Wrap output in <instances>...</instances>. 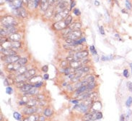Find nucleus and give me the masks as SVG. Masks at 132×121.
Returning a JSON list of instances; mask_svg holds the SVG:
<instances>
[{"instance_id":"f257e3e1","label":"nucleus","mask_w":132,"mask_h":121,"mask_svg":"<svg viewBox=\"0 0 132 121\" xmlns=\"http://www.w3.org/2000/svg\"><path fill=\"white\" fill-rule=\"evenodd\" d=\"M2 23L4 25V27H11L18 25L17 20L11 16H6L2 18Z\"/></svg>"},{"instance_id":"f03ea898","label":"nucleus","mask_w":132,"mask_h":121,"mask_svg":"<svg viewBox=\"0 0 132 121\" xmlns=\"http://www.w3.org/2000/svg\"><path fill=\"white\" fill-rule=\"evenodd\" d=\"M69 10H68V9H66L64 10L56 12V14H54V20L56 22L64 20L69 16Z\"/></svg>"},{"instance_id":"7ed1b4c3","label":"nucleus","mask_w":132,"mask_h":121,"mask_svg":"<svg viewBox=\"0 0 132 121\" xmlns=\"http://www.w3.org/2000/svg\"><path fill=\"white\" fill-rule=\"evenodd\" d=\"M88 55H89V53L87 50H81V51L75 53V54L73 55V57L75 60H79L85 58Z\"/></svg>"},{"instance_id":"20e7f679","label":"nucleus","mask_w":132,"mask_h":121,"mask_svg":"<svg viewBox=\"0 0 132 121\" xmlns=\"http://www.w3.org/2000/svg\"><path fill=\"white\" fill-rule=\"evenodd\" d=\"M53 26L56 30H63L68 27V25H67V23L65 22V20L59 22H56L53 25Z\"/></svg>"},{"instance_id":"39448f33","label":"nucleus","mask_w":132,"mask_h":121,"mask_svg":"<svg viewBox=\"0 0 132 121\" xmlns=\"http://www.w3.org/2000/svg\"><path fill=\"white\" fill-rule=\"evenodd\" d=\"M82 32L80 30H75V31H72V32H70L67 37V38H70V39L72 40H79L82 37Z\"/></svg>"},{"instance_id":"423d86ee","label":"nucleus","mask_w":132,"mask_h":121,"mask_svg":"<svg viewBox=\"0 0 132 121\" xmlns=\"http://www.w3.org/2000/svg\"><path fill=\"white\" fill-rule=\"evenodd\" d=\"M20 58V57L18 56V55H15V56H5V58H4V61L7 63V64H14L18 62V60Z\"/></svg>"},{"instance_id":"0eeeda50","label":"nucleus","mask_w":132,"mask_h":121,"mask_svg":"<svg viewBox=\"0 0 132 121\" xmlns=\"http://www.w3.org/2000/svg\"><path fill=\"white\" fill-rule=\"evenodd\" d=\"M1 52L4 55V56H15L17 55L16 51H14L13 49H7V48H4L1 46Z\"/></svg>"},{"instance_id":"6e6552de","label":"nucleus","mask_w":132,"mask_h":121,"mask_svg":"<svg viewBox=\"0 0 132 121\" xmlns=\"http://www.w3.org/2000/svg\"><path fill=\"white\" fill-rule=\"evenodd\" d=\"M22 66L20 64H19L18 62H16V63H14V64H9L8 66H7V68L8 70H10L11 71H18V69L20 68Z\"/></svg>"},{"instance_id":"1a4fd4ad","label":"nucleus","mask_w":132,"mask_h":121,"mask_svg":"<svg viewBox=\"0 0 132 121\" xmlns=\"http://www.w3.org/2000/svg\"><path fill=\"white\" fill-rule=\"evenodd\" d=\"M22 3V0H14L13 2H12L10 3V6L13 10H18L19 8L21 7Z\"/></svg>"},{"instance_id":"9d476101","label":"nucleus","mask_w":132,"mask_h":121,"mask_svg":"<svg viewBox=\"0 0 132 121\" xmlns=\"http://www.w3.org/2000/svg\"><path fill=\"white\" fill-rule=\"evenodd\" d=\"M37 110H38L37 107H27L23 109V112L26 115H32L37 112Z\"/></svg>"},{"instance_id":"9b49d317","label":"nucleus","mask_w":132,"mask_h":121,"mask_svg":"<svg viewBox=\"0 0 132 121\" xmlns=\"http://www.w3.org/2000/svg\"><path fill=\"white\" fill-rule=\"evenodd\" d=\"M67 6L68 3L67 2H62V1H61L60 3L58 4L57 5H56V10H57V12L66 10Z\"/></svg>"},{"instance_id":"f8f14e48","label":"nucleus","mask_w":132,"mask_h":121,"mask_svg":"<svg viewBox=\"0 0 132 121\" xmlns=\"http://www.w3.org/2000/svg\"><path fill=\"white\" fill-rule=\"evenodd\" d=\"M49 3H48V0H40V9L41 10L46 11L49 8Z\"/></svg>"},{"instance_id":"ddd939ff","label":"nucleus","mask_w":132,"mask_h":121,"mask_svg":"<svg viewBox=\"0 0 132 121\" xmlns=\"http://www.w3.org/2000/svg\"><path fill=\"white\" fill-rule=\"evenodd\" d=\"M20 39H21V36L18 33H13L9 36V40L10 41H13V42L19 41V40H20Z\"/></svg>"},{"instance_id":"4468645a","label":"nucleus","mask_w":132,"mask_h":121,"mask_svg":"<svg viewBox=\"0 0 132 121\" xmlns=\"http://www.w3.org/2000/svg\"><path fill=\"white\" fill-rule=\"evenodd\" d=\"M81 27H82V25L79 22H75V23H72V24H71V25L69 26V28H70L71 31L79 30L81 29Z\"/></svg>"},{"instance_id":"2eb2a0df","label":"nucleus","mask_w":132,"mask_h":121,"mask_svg":"<svg viewBox=\"0 0 132 121\" xmlns=\"http://www.w3.org/2000/svg\"><path fill=\"white\" fill-rule=\"evenodd\" d=\"M75 109H78L80 111V112H82V113H86L87 111L88 107H87V106L86 105L82 103L79 104V105L77 104V105L75 106Z\"/></svg>"},{"instance_id":"dca6fc26","label":"nucleus","mask_w":132,"mask_h":121,"mask_svg":"<svg viewBox=\"0 0 132 121\" xmlns=\"http://www.w3.org/2000/svg\"><path fill=\"white\" fill-rule=\"evenodd\" d=\"M17 12H18V15H19V16H20L21 18H25L28 16V13H27V12H26L25 9H24V8H22V7H20V8H19L18 10H17Z\"/></svg>"},{"instance_id":"f3484780","label":"nucleus","mask_w":132,"mask_h":121,"mask_svg":"<svg viewBox=\"0 0 132 121\" xmlns=\"http://www.w3.org/2000/svg\"><path fill=\"white\" fill-rule=\"evenodd\" d=\"M35 74H36V69L32 68V69L28 70L24 75H25V78L27 79H30Z\"/></svg>"},{"instance_id":"a211bd4d","label":"nucleus","mask_w":132,"mask_h":121,"mask_svg":"<svg viewBox=\"0 0 132 121\" xmlns=\"http://www.w3.org/2000/svg\"><path fill=\"white\" fill-rule=\"evenodd\" d=\"M38 92V90L37 87H32V89H30V91L27 92L25 93V95L26 96H32V95H36Z\"/></svg>"},{"instance_id":"6ab92c4d","label":"nucleus","mask_w":132,"mask_h":121,"mask_svg":"<svg viewBox=\"0 0 132 121\" xmlns=\"http://www.w3.org/2000/svg\"><path fill=\"white\" fill-rule=\"evenodd\" d=\"M32 87H34L33 85H32L31 84H25V85L23 86L22 88H20V91L21 92H28L30 91V89H32Z\"/></svg>"},{"instance_id":"aec40b11","label":"nucleus","mask_w":132,"mask_h":121,"mask_svg":"<svg viewBox=\"0 0 132 121\" xmlns=\"http://www.w3.org/2000/svg\"><path fill=\"white\" fill-rule=\"evenodd\" d=\"M28 71V68H27V66H22L16 72H17V75L18 76V75L25 74V73Z\"/></svg>"},{"instance_id":"412c9836","label":"nucleus","mask_w":132,"mask_h":121,"mask_svg":"<svg viewBox=\"0 0 132 121\" xmlns=\"http://www.w3.org/2000/svg\"><path fill=\"white\" fill-rule=\"evenodd\" d=\"M39 120V116H36L33 115H30L29 117L26 118L23 121H38Z\"/></svg>"},{"instance_id":"4be33fe9","label":"nucleus","mask_w":132,"mask_h":121,"mask_svg":"<svg viewBox=\"0 0 132 121\" xmlns=\"http://www.w3.org/2000/svg\"><path fill=\"white\" fill-rule=\"evenodd\" d=\"M37 104L36 100H30L26 102V105L28 107H35Z\"/></svg>"},{"instance_id":"5701e85b","label":"nucleus","mask_w":132,"mask_h":121,"mask_svg":"<svg viewBox=\"0 0 132 121\" xmlns=\"http://www.w3.org/2000/svg\"><path fill=\"white\" fill-rule=\"evenodd\" d=\"M21 66H25V64L28 63V58H20L18 61Z\"/></svg>"},{"instance_id":"b1692460","label":"nucleus","mask_w":132,"mask_h":121,"mask_svg":"<svg viewBox=\"0 0 132 121\" xmlns=\"http://www.w3.org/2000/svg\"><path fill=\"white\" fill-rule=\"evenodd\" d=\"M103 118V114L101 112H95V120H100Z\"/></svg>"},{"instance_id":"393cba45","label":"nucleus","mask_w":132,"mask_h":121,"mask_svg":"<svg viewBox=\"0 0 132 121\" xmlns=\"http://www.w3.org/2000/svg\"><path fill=\"white\" fill-rule=\"evenodd\" d=\"M83 81H85V82H95V77H94L93 76H92V75H89V76H86Z\"/></svg>"},{"instance_id":"a878e982","label":"nucleus","mask_w":132,"mask_h":121,"mask_svg":"<svg viewBox=\"0 0 132 121\" xmlns=\"http://www.w3.org/2000/svg\"><path fill=\"white\" fill-rule=\"evenodd\" d=\"M43 114H44V115H46V117H50L51 115H52V110H51L50 108H46L45 110L43 111Z\"/></svg>"},{"instance_id":"bb28decb","label":"nucleus","mask_w":132,"mask_h":121,"mask_svg":"<svg viewBox=\"0 0 132 121\" xmlns=\"http://www.w3.org/2000/svg\"><path fill=\"white\" fill-rule=\"evenodd\" d=\"M71 21H72V17H71V15H69L67 18L65 19V22H66L67 25H68V27L71 25Z\"/></svg>"},{"instance_id":"cd10ccee","label":"nucleus","mask_w":132,"mask_h":121,"mask_svg":"<svg viewBox=\"0 0 132 121\" xmlns=\"http://www.w3.org/2000/svg\"><path fill=\"white\" fill-rule=\"evenodd\" d=\"M13 117H14V119L18 120H20L21 119V115L18 112H14L13 113Z\"/></svg>"},{"instance_id":"c85d7f7f","label":"nucleus","mask_w":132,"mask_h":121,"mask_svg":"<svg viewBox=\"0 0 132 121\" xmlns=\"http://www.w3.org/2000/svg\"><path fill=\"white\" fill-rule=\"evenodd\" d=\"M79 70L82 71L83 73H86V72H88L89 71V66H83L82 67L79 68Z\"/></svg>"},{"instance_id":"c756f323","label":"nucleus","mask_w":132,"mask_h":121,"mask_svg":"<svg viewBox=\"0 0 132 121\" xmlns=\"http://www.w3.org/2000/svg\"><path fill=\"white\" fill-rule=\"evenodd\" d=\"M89 50H90V52H91L93 55H97L96 49H95V48L94 46H89Z\"/></svg>"},{"instance_id":"7c9ffc66","label":"nucleus","mask_w":132,"mask_h":121,"mask_svg":"<svg viewBox=\"0 0 132 121\" xmlns=\"http://www.w3.org/2000/svg\"><path fill=\"white\" fill-rule=\"evenodd\" d=\"M132 104V97H129V98L127 99L126 102V105L128 107H129Z\"/></svg>"},{"instance_id":"2f4dec72","label":"nucleus","mask_w":132,"mask_h":121,"mask_svg":"<svg viewBox=\"0 0 132 121\" xmlns=\"http://www.w3.org/2000/svg\"><path fill=\"white\" fill-rule=\"evenodd\" d=\"M13 92V89L10 87H7V89H6V93L8 94H12Z\"/></svg>"},{"instance_id":"473e14b6","label":"nucleus","mask_w":132,"mask_h":121,"mask_svg":"<svg viewBox=\"0 0 132 121\" xmlns=\"http://www.w3.org/2000/svg\"><path fill=\"white\" fill-rule=\"evenodd\" d=\"M126 7L127 8V10L131 9V4L129 2V0H126Z\"/></svg>"},{"instance_id":"72a5a7b5","label":"nucleus","mask_w":132,"mask_h":121,"mask_svg":"<svg viewBox=\"0 0 132 121\" xmlns=\"http://www.w3.org/2000/svg\"><path fill=\"white\" fill-rule=\"evenodd\" d=\"M113 58V56H102V58H101V59H102V60H103V61H105V60H110L111 59H112Z\"/></svg>"},{"instance_id":"f704fd0d","label":"nucleus","mask_w":132,"mask_h":121,"mask_svg":"<svg viewBox=\"0 0 132 121\" xmlns=\"http://www.w3.org/2000/svg\"><path fill=\"white\" fill-rule=\"evenodd\" d=\"M73 12H74V14H75V15H77V16H79V15L81 14V12H80L79 10L77 9V8H75V10H74V11H73Z\"/></svg>"},{"instance_id":"c9c22d12","label":"nucleus","mask_w":132,"mask_h":121,"mask_svg":"<svg viewBox=\"0 0 132 121\" xmlns=\"http://www.w3.org/2000/svg\"><path fill=\"white\" fill-rule=\"evenodd\" d=\"M25 84H24V82H17V84H16V86H17V87L18 88H22L23 86L25 85Z\"/></svg>"},{"instance_id":"e433bc0d","label":"nucleus","mask_w":132,"mask_h":121,"mask_svg":"<svg viewBox=\"0 0 132 121\" xmlns=\"http://www.w3.org/2000/svg\"><path fill=\"white\" fill-rule=\"evenodd\" d=\"M123 75L124 77L128 78V77H129V71H128L127 69H124L123 71Z\"/></svg>"},{"instance_id":"4c0bfd02","label":"nucleus","mask_w":132,"mask_h":121,"mask_svg":"<svg viewBox=\"0 0 132 121\" xmlns=\"http://www.w3.org/2000/svg\"><path fill=\"white\" fill-rule=\"evenodd\" d=\"M127 87H128V88H129V91L132 92V82H127Z\"/></svg>"},{"instance_id":"58836bf2","label":"nucleus","mask_w":132,"mask_h":121,"mask_svg":"<svg viewBox=\"0 0 132 121\" xmlns=\"http://www.w3.org/2000/svg\"><path fill=\"white\" fill-rule=\"evenodd\" d=\"M42 71H43V72H44V73H46V72H48V66H43V67H42Z\"/></svg>"},{"instance_id":"ea45409f","label":"nucleus","mask_w":132,"mask_h":121,"mask_svg":"<svg viewBox=\"0 0 132 121\" xmlns=\"http://www.w3.org/2000/svg\"><path fill=\"white\" fill-rule=\"evenodd\" d=\"M34 7L35 8H37V7L38 6V4L40 2V0H34Z\"/></svg>"},{"instance_id":"a19ab883","label":"nucleus","mask_w":132,"mask_h":121,"mask_svg":"<svg viewBox=\"0 0 132 121\" xmlns=\"http://www.w3.org/2000/svg\"><path fill=\"white\" fill-rule=\"evenodd\" d=\"M56 0H48V3H49L50 6L54 5V4H56Z\"/></svg>"},{"instance_id":"79ce46f5","label":"nucleus","mask_w":132,"mask_h":121,"mask_svg":"<svg viewBox=\"0 0 132 121\" xmlns=\"http://www.w3.org/2000/svg\"><path fill=\"white\" fill-rule=\"evenodd\" d=\"M67 60H63V61L61 63V66H63V67L67 66Z\"/></svg>"},{"instance_id":"37998d69","label":"nucleus","mask_w":132,"mask_h":121,"mask_svg":"<svg viewBox=\"0 0 132 121\" xmlns=\"http://www.w3.org/2000/svg\"><path fill=\"white\" fill-rule=\"evenodd\" d=\"M99 29H100V32L102 34V35H104L105 34V31H104V29H103V26H100V28H99Z\"/></svg>"},{"instance_id":"c03bdc74","label":"nucleus","mask_w":132,"mask_h":121,"mask_svg":"<svg viewBox=\"0 0 132 121\" xmlns=\"http://www.w3.org/2000/svg\"><path fill=\"white\" fill-rule=\"evenodd\" d=\"M75 6V0H71V5H70V9H72Z\"/></svg>"},{"instance_id":"a18cd8bd","label":"nucleus","mask_w":132,"mask_h":121,"mask_svg":"<svg viewBox=\"0 0 132 121\" xmlns=\"http://www.w3.org/2000/svg\"><path fill=\"white\" fill-rule=\"evenodd\" d=\"M43 79H46V80L48 79H49V75L47 73H45V74L43 75Z\"/></svg>"},{"instance_id":"49530a36","label":"nucleus","mask_w":132,"mask_h":121,"mask_svg":"<svg viewBox=\"0 0 132 121\" xmlns=\"http://www.w3.org/2000/svg\"><path fill=\"white\" fill-rule=\"evenodd\" d=\"M22 2H23V3L26 4H28V5L29 3L31 2V0H22Z\"/></svg>"},{"instance_id":"de8ad7c7","label":"nucleus","mask_w":132,"mask_h":121,"mask_svg":"<svg viewBox=\"0 0 132 121\" xmlns=\"http://www.w3.org/2000/svg\"><path fill=\"white\" fill-rule=\"evenodd\" d=\"M4 86H6V87H8V86H9V82H8L7 79H5V80H4Z\"/></svg>"},{"instance_id":"09e8293b","label":"nucleus","mask_w":132,"mask_h":121,"mask_svg":"<svg viewBox=\"0 0 132 121\" xmlns=\"http://www.w3.org/2000/svg\"><path fill=\"white\" fill-rule=\"evenodd\" d=\"M38 121H45V118L43 116H40L39 117V120Z\"/></svg>"},{"instance_id":"8fccbe9b","label":"nucleus","mask_w":132,"mask_h":121,"mask_svg":"<svg viewBox=\"0 0 132 121\" xmlns=\"http://www.w3.org/2000/svg\"><path fill=\"white\" fill-rule=\"evenodd\" d=\"M121 121H125V117H124L123 115H121Z\"/></svg>"},{"instance_id":"3c124183","label":"nucleus","mask_w":132,"mask_h":121,"mask_svg":"<svg viewBox=\"0 0 132 121\" xmlns=\"http://www.w3.org/2000/svg\"><path fill=\"white\" fill-rule=\"evenodd\" d=\"M71 103H74V104H78L79 103V101L78 100H72L71 101Z\"/></svg>"},{"instance_id":"603ef678","label":"nucleus","mask_w":132,"mask_h":121,"mask_svg":"<svg viewBox=\"0 0 132 121\" xmlns=\"http://www.w3.org/2000/svg\"><path fill=\"white\" fill-rule=\"evenodd\" d=\"M95 4L96 6H99V5H100L99 2H98V1H97V0H95Z\"/></svg>"},{"instance_id":"864d4df0","label":"nucleus","mask_w":132,"mask_h":121,"mask_svg":"<svg viewBox=\"0 0 132 121\" xmlns=\"http://www.w3.org/2000/svg\"><path fill=\"white\" fill-rule=\"evenodd\" d=\"M61 2V0H56V5H57L58 4L60 3Z\"/></svg>"},{"instance_id":"5fc2aeb1","label":"nucleus","mask_w":132,"mask_h":121,"mask_svg":"<svg viewBox=\"0 0 132 121\" xmlns=\"http://www.w3.org/2000/svg\"><path fill=\"white\" fill-rule=\"evenodd\" d=\"M129 66H130V67H131V73H132V63H130V64H129Z\"/></svg>"},{"instance_id":"6e6d98bb","label":"nucleus","mask_w":132,"mask_h":121,"mask_svg":"<svg viewBox=\"0 0 132 121\" xmlns=\"http://www.w3.org/2000/svg\"><path fill=\"white\" fill-rule=\"evenodd\" d=\"M6 1H7V2H9L10 3V2H13L14 0H6Z\"/></svg>"},{"instance_id":"4d7b16f0","label":"nucleus","mask_w":132,"mask_h":121,"mask_svg":"<svg viewBox=\"0 0 132 121\" xmlns=\"http://www.w3.org/2000/svg\"><path fill=\"white\" fill-rule=\"evenodd\" d=\"M90 121H93V120H90Z\"/></svg>"},{"instance_id":"13d9d810","label":"nucleus","mask_w":132,"mask_h":121,"mask_svg":"<svg viewBox=\"0 0 132 121\" xmlns=\"http://www.w3.org/2000/svg\"><path fill=\"white\" fill-rule=\"evenodd\" d=\"M20 121H21V120H20Z\"/></svg>"}]
</instances>
